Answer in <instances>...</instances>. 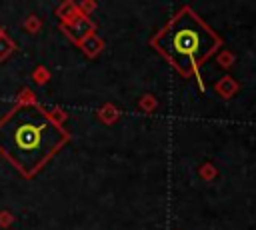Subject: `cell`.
<instances>
[{"label":"cell","instance_id":"8992f818","mask_svg":"<svg viewBox=\"0 0 256 230\" xmlns=\"http://www.w3.org/2000/svg\"><path fill=\"white\" fill-rule=\"evenodd\" d=\"M54 14L58 16L60 24H68V22H72V20L80 14V10H78V2H74V0H64L62 4L56 6Z\"/></svg>","mask_w":256,"mask_h":230},{"label":"cell","instance_id":"6da1fadb","mask_svg":"<svg viewBox=\"0 0 256 230\" xmlns=\"http://www.w3.org/2000/svg\"><path fill=\"white\" fill-rule=\"evenodd\" d=\"M70 132L50 120L40 104H14L0 118V156L32 180L70 142Z\"/></svg>","mask_w":256,"mask_h":230},{"label":"cell","instance_id":"9a60e30c","mask_svg":"<svg viewBox=\"0 0 256 230\" xmlns=\"http://www.w3.org/2000/svg\"><path fill=\"white\" fill-rule=\"evenodd\" d=\"M48 116H50V120H52L54 124H58V126H64L66 120H68V112H66L64 108H60V106L50 108V110H48Z\"/></svg>","mask_w":256,"mask_h":230},{"label":"cell","instance_id":"7a4b0ae2","mask_svg":"<svg viewBox=\"0 0 256 230\" xmlns=\"http://www.w3.org/2000/svg\"><path fill=\"white\" fill-rule=\"evenodd\" d=\"M222 36L210 28L190 6H182L152 38L150 46L184 78H196L200 92L206 90L202 64L222 48Z\"/></svg>","mask_w":256,"mask_h":230},{"label":"cell","instance_id":"52a82bcc","mask_svg":"<svg viewBox=\"0 0 256 230\" xmlns=\"http://www.w3.org/2000/svg\"><path fill=\"white\" fill-rule=\"evenodd\" d=\"M96 118H98L102 124L112 126V124H116L118 118H120V108L114 106L112 102H106V104H102V106L96 110Z\"/></svg>","mask_w":256,"mask_h":230},{"label":"cell","instance_id":"5bb4252c","mask_svg":"<svg viewBox=\"0 0 256 230\" xmlns=\"http://www.w3.org/2000/svg\"><path fill=\"white\" fill-rule=\"evenodd\" d=\"M16 104H38V98H36V92L32 88H22L18 90L16 94Z\"/></svg>","mask_w":256,"mask_h":230},{"label":"cell","instance_id":"ba28073f","mask_svg":"<svg viewBox=\"0 0 256 230\" xmlns=\"http://www.w3.org/2000/svg\"><path fill=\"white\" fill-rule=\"evenodd\" d=\"M214 56H216V64H218L222 70H230V68L234 66V62H236V54H234L232 50H226V48L218 50Z\"/></svg>","mask_w":256,"mask_h":230},{"label":"cell","instance_id":"30bf717a","mask_svg":"<svg viewBox=\"0 0 256 230\" xmlns=\"http://www.w3.org/2000/svg\"><path fill=\"white\" fill-rule=\"evenodd\" d=\"M138 108H140L144 114H152V112H156V110H158V100H156V96L150 94V92L142 94L140 100H138Z\"/></svg>","mask_w":256,"mask_h":230},{"label":"cell","instance_id":"3957f363","mask_svg":"<svg viewBox=\"0 0 256 230\" xmlns=\"http://www.w3.org/2000/svg\"><path fill=\"white\" fill-rule=\"evenodd\" d=\"M60 32H62L72 44L78 46L86 36H90V34L96 32V22H94L90 16L78 14L72 22H68V24H60Z\"/></svg>","mask_w":256,"mask_h":230},{"label":"cell","instance_id":"d6986e66","mask_svg":"<svg viewBox=\"0 0 256 230\" xmlns=\"http://www.w3.org/2000/svg\"><path fill=\"white\" fill-rule=\"evenodd\" d=\"M176 230H180V228H176Z\"/></svg>","mask_w":256,"mask_h":230},{"label":"cell","instance_id":"8fae6325","mask_svg":"<svg viewBox=\"0 0 256 230\" xmlns=\"http://www.w3.org/2000/svg\"><path fill=\"white\" fill-rule=\"evenodd\" d=\"M198 176H200L204 182H212V180H216V176H218V168H216V164L210 162V160L202 162V164L198 166Z\"/></svg>","mask_w":256,"mask_h":230},{"label":"cell","instance_id":"5b68a950","mask_svg":"<svg viewBox=\"0 0 256 230\" xmlns=\"http://www.w3.org/2000/svg\"><path fill=\"white\" fill-rule=\"evenodd\" d=\"M78 48L82 50V54H84L86 58H96V56L104 50V40L94 32V34L86 36V38L78 44Z\"/></svg>","mask_w":256,"mask_h":230},{"label":"cell","instance_id":"e0dca14e","mask_svg":"<svg viewBox=\"0 0 256 230\" xmlns=\"http://www.w3.org/2000/svg\"><path fill=\"white\" fill-rule=\"evenodd\" d=\"M96 8H98V2H96V0H82V2H78V10H80V14H84V16H90Z\"/></svg>","mask_w":256,"mask_h":230},{"label":"cell","instance_id":"2e32d148","mask_svg":"<svg viewBox=\"0 0 256 230\" xmlns=\"http://www.w3.org/2000/svg\"><path fill=\"white\" fill-rule=\"evenodd\" d=\"M14 222H16V216H14L10 210H4V208H2V210H0V228L6 230V228H10Z\"/></svg>","mask_w":256,"mask_h":230},{"label":"cell","instance_id":"ac0fdd59","mask_svg":"<svg viewBox=\"0 0 256 230\" xmlns=\"http://www.w3.org/2000/svg\"><path fill=\"white\" fill-rule=\"evenodd\" d=\"M4 34H6V28H4L2 24H0V36H4Z\"/></svg>","mask_w":256,"mask_h":230},{"label":"cell","instance_id":"277c9868","mask_svg":"<svg viewBox=\"0 0 256 230\" xmlns=\"http://www.w3.org/2000/svg\"><path fill=\"white\" fill-rule=\"evenodd\" d=\"M240 82L236 80V78H232L230 74H224L216 84H214V92L222 98V100H230V98H234L238 92H240Z\"/></svg>","mask_w":256,"mask_h":230},{"label":"cell","instance_id":"9c48e42d","mask_svg":"<svg viewBox=\"0 0 256 230\" xmlns=\"http://www.w3.org/2000/svg\"><path fill=\"white\" fill-rule=\"evenodd\" d=\"M18 50V46H16V42L8 36V34H4V36H0V62H4V60H8L14 52Z\"/></svg>","mask_w":256,"mask_h":230},{"label":"cell","instance_id":"7c38bea8","mask_svg":"<svg viewBox=\"0 0 256 230\" xmlns=\"http://www.w3.org/2000/svg\"><path fill=\"white\" fill-rule=\"evenodd\" d=\"M22 28H24L28 34H38V32L42 30V20H40V16L28 14V16L22 20Z\"/></svg>","mask_w":256,"mask_h":230},{"label":"cell","instance_id":"4fadbf2b","mask_svg":"<svg viewBox=\"0 0 256 230\" xmlns=\"http://www.w3.org/2000/svg\"><path fill=\"white\" fill-rule=\"evenodd\" d=\"M52 78V74H50V70L46 68V66H36L34 70H32V82L34 84H38V86H44V84H48V80Z\"/></svg>","mask_w":256,"mask_h":230}]
</instances>
